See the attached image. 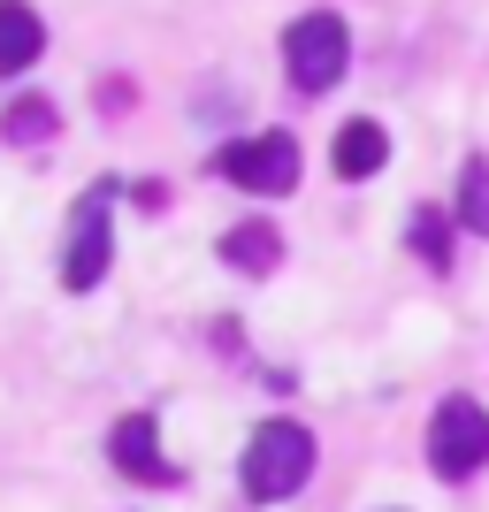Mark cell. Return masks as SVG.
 <instances>
[{
    "label": "cell",
    "mask_w": 489,
    "mask_h": 512,
    "mask_svg": "<svg viewBox=\"0 0 489 512\" xmlns=\"http://www.w3.org/2000/svg\"><path fill=\"white\" fill-rule=\"evenodd\" d=\"M107 459H115V474H130V482H176L169 451H161V428H153L146 413H130V421L107 428Z\"/></svg>",
    "instance_id": "8992f818"
},
{
    "label": "cell",
    "mask_w": 489,
    "mask_h": 512,
    "mask_svg": "<svg viewBox=\"0 0 489 512\" xmlns=\"http://www.w3.org/2000/svg\"><path fill=\"white\" fill-rule=\"evenodd\" d=\"M0 130H8L16 146H31V138H54V107H46V100H16Z\"/></svg>",
    "instance_id": "7c38bea8"
},
{
    "label": "cell",
    "mask_w": 489,
    "mask_h": 512,
    "mask_svg": "<svg viewBox=\"0 0 489 512\" xmlns=\"http://www.w3.org/2000/svg\"><path fill=\"white\" fill-rule=\"evenodd\" d=\"M222 260H230L237 276H268V268L283 260V237L268 230V222H237V230L222 237Z\"/></svg>",
    "instance_id": "9c48e42d"
},
{
    "label": "cell",
    "mask_w": 489,
    "mask_h": 512,
    "mask_svg": "<svg viewBox=\"0 0 489 512\" xmlns=\"http://www.w3.org/2000/svg\"><path fill=\"white\" fill-rule=\"evenodd\" d=\"M283 62H291L298 92H329L344 69H352V31H344L329 8H306V16H291V31H283Z\"/></svg>",
    "instance_id": "7a4b0ae2"
},
{
    "label": "cell",
    "mask_w": 489,
    "mask_h": 512,
    "mask_svg": "<svg viewBox=\"0 0 489 512\" xmlns=\"http://www.w3.org/2000/svg\"><path fill=\"white\" fill-rule=\"evenodd\" d=\"M451 214H459V230L489 237V161L474 153L467 169H459V192H451Z\"/></svg>",
    "instance_id": "30bf717a"
},
{
    "label": "cell",
    "mask_w": 489,
    "mask_h": 512,
    "mask_svg": "<svg viewBox=\"0 0 489 512\" xmlns=\"http://www.w3.org/2000/svg\"><path fill=\"white\" fill-rule=\"evenodd\" d=\"M107 207H115V192H85L77 199V214H69V253H62V283L69 291H92V283L107 276V260H115V230H107Z\"/></svg>",
    "instance_id": "5b68a950"
},
{
    "label": "cell",
    "mask_w": 489,
    "mask_h": 512,
    "mask_svg": "<svg viewBox=\"0 0 489 512\" xmlns=\"http://www.w3.org/2000/svg\"><path fill=\"white\" fill-rule=\"evenodd\" d=\"M390 161V130L375 123V115H360V123L337 130V146H329V169L344 176V184H367V176Z\"/></svg>",
    "instance_id": "52a82bcc"
},
{
    "label": "cell",
    "mask_w": 489,
    "mask_h": 512,
    "mask_svg": "<svg viewBox=\"0 0 489 512\" xmlns=\"http://www.w3.org/2000/svg\"><path fill=\"white\" fill-rule=\"evenodd\" d=\"M46 54V23L31 0H0V77H23V69Z\"/></svg>",
    "instance_id": "ba28073f"
},
{
    "label": "cell",
    "mask_w": 489,
    "mask_h": 512,
    "mask_svg": "<svg viewBox=\"0 0 489 512\" xmlns=\"http://www.w3.org/2000/svg\"><path fill=\"white\" fill-rule=\"evenodd\" d=\"M428 467L444 482H467L489 467V406L482 398H444L436 421H428Z\"/></svg>",
    "instance_id": "3957f363"
},
{
    "label": "cell",
    "mask_w": 489,
    "mask_h": 512,
    "mask_svg": "<svg viewBox=\"0 0 489 512\" xmlns=\"http://www.w3.org/2000/svg\"><path fill=\"white\" fill-rule=\"evenodd\" d=\"M214 169L230 176L237 192L283 199V192L298 184V138H291V130H260V138H237V146L214 153Z\"/></svg>",
    "instance_id": "277c9868"
},
{
    "label": "cell",
    "mask_w": 489,
    "mask_h": 512,
    "mask_svg": "<svg viewBox=\"0 0 489 512\" xmlns=\"http://www.w3.org/2000/svg\"><path fill=\"white\" fill-rule=\"evenodd\" d=\"M413 245H421L428 268H444V260H451V214L444 207H421V214H413Z\"/></svg>",
    "instance_id": "8fae6325"
},
{
    "label": "cell",
    "mask_w": 489,
    "mask_h": 512,
    "mask_svg": "<svg viewBox=\"0 0 489 512\" xmlns=\"http://www.w3.org/2000/svg\"><path fill=\"white\" fill-rule=\"evenodd\" d=\"M390 512H398V505H390Z\"/></svg>",
    "instance_id": "4fadbf2b"
},
{
    "label": "cell",
    "mask_w": 489,
    "mask_h": 512,
    "mask_svg": "<svg viewBox=\"0 0 489 512\" xmlns=\"http://www.w3.org/2000/svg\"><path fill=\"white\" fill-rule=\"evenodd\" d=\"M237 482H245L253 505H283V497L306 490L314 482V436H306V421H260L245 459H237Z\"/></svg>",
    "instance_id": "6da1fadb"
}]
</instances>
